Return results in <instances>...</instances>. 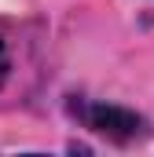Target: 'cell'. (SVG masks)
Masks as SVG:
<instances>
[{"mask_svg":"<svg viewBox=\"0 0 154 157\" xmlns=\"http://www.w3.org/2000/svg\"><path fill=\"white\" fill-rule=\"evenodd\" d=\"M74 113L81 117V124L103 139L114 143H132L147 132V121L125 106H110V102H74Z\"/></svg>","mask_w":154,"mask_h":157,"instance_id":"1","label":"cell"},{"mask_svg":"<svg viewBox=\"0 0 154 157\" xmlns=\"http://www.w3.org/2000/svg\"><path fill=\"white\" fill-rule=\"evenodd\" d=\"M7 70H11V59H7V44L0 37V88H4V80H7Z\"/></svg>","mask_w":154,"mask_h":157,"instance_id":"2","label":"cell"}]
</instances>
